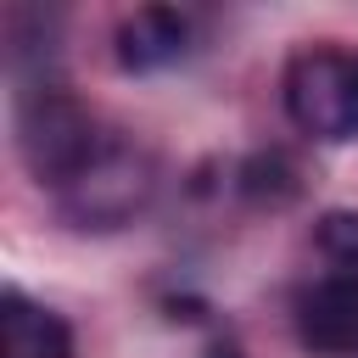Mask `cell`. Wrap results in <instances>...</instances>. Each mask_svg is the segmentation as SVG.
Returning a JSON list of instances; mask_svg holds the SVG:
<instances>
[{"label":"cell","mask_w":358,"mask_h":358,"mask_svg":"<svg viewBox=\"0 0 358 358\" xmlns=\"http://www.w3.org/2000/svg\"><path fill=\"white\" fill-rule=\"evenodd\" d=\"M157 190V162L151 151L129 145V140H112L62 185V207L78 229H117L129 224Z\"/></svg>","instance_id":"7a4b0ae2"},{"label":"cell","mask_w":358,"mask_h":358,"mask_svg":"<svg viewBox=\"0 0 358 358\" xmlns=\"http://www.w3.org/2000/svg\"><path fill=\"white\" fill-rule=\"evenodd\" d=\"M291 324L313 358H358V274L330 268L308 280L291 302Z\"/></svg>","instance_id":"277c9868"},{"label":"cell","mask_w":358,"mask_h":358,"mask_svg":"<svg viewBox=\"0 0 358 358\" xmlns=\"http://www.w3.org/2000/svg\"><path fill=\"white\" fill-rule=\"evenodd\" d=\"M0 330H6V358H73V330L62 313L28 302L22 291L0 296Z\"/></svg>","instance_id":"8992f818"},{"label":"cell","mask_w":358,"mask_h":358,"mask_svg":"<svg viewBox=\"0 0 358 358\" xmlns=\"http://www.w3.org/2000/svg\"><path fill=\"white\" fill-rule=\"evenodd\" d=\"M190 50V22L173 6H140L117 22V62L129 73H157Z\"/></svg>","instance_id":"5b68a950"},{"label":"cell","mask_w":358,"mask_h":358,"mask_svg":"<svg viewBox=\"0 0 358 358\" xmlns=\"http://www.w3.org/2000/svg\"><path fill=\"white\" fill-rule=\"evenodd\" d=\"M17 145H22V162L34 168V179L62 190L106 145V134L95 129V117L78 95H67L62 84H39L17 106Z\"/></svg>","instance_id":"6da1fadb"},{"label":"cell","mask_w":358,"mask_h":358,"mask_svg":"<svg viewBox=\"0 0 358 358\" xmlns=\"http://www.w3.org/2000/svg\"><path fill=\"white\" fill-rule=\"evenodd\" d=\"M207 358H241V352H235L229 341H213V347H207Z\"/></svg>","instance_id":"9c48e42d"},{"label":"cell","mask_w":358,"mask_h":358,"mask_svg":"<svg viewBox=\"0 0 358 358\" xmlns=\"http://www.w3.org/2000/svg\"><path fill=\"white\" fill-rule=\"evenodd\" d=\"M285 112L308 140L341 145L358 134V56L347 50H296L285 67Z\"/></svg>","instance_id":"3957f363"},{"label":"cell","mask_w":358,"mask_h":358,"mask_svg":"<svg viewBox=\"0 0 358 358\" xmlns=\"http://www.w3.org/2000/svg\"><path fill=\"white\" fill-rule=\"evenodd\" d=\"M313 235H319V252H324L336 268L358 274V213H324Z\"/></svg>","instance_id":"52a82bcc"},{"label":"cell","mask_w":358,"mask_h":358,"mask_svg":"<svg viewBox=\"0 0 358 358\" xmlns=\"http://www.w3.org/2000/svg\"><path fill=\"white\" fill-rule=\"evenodd\" d=\"M241 190L246 196H268V201H285L291 190H296V173H291V162L285 157H252L246 168H241Z\"/></svg>","instance_id":"ba28073f"}]
</instances>
